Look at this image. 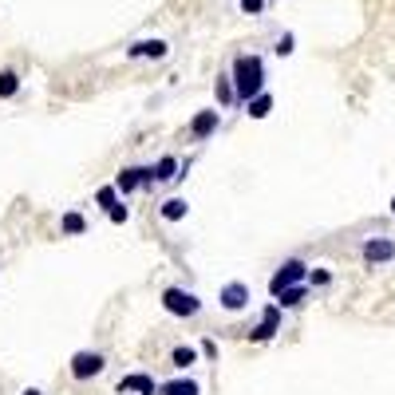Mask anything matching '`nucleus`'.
I'll list each match as a JSON object with an SVG mask.
<instances>
[{
	"mask_svg": "<svg viewBox=\"0 0 395 395\" xmlns=\"http://www.w3.org/2000/svg\"><path fill=\"white\" fill-rule=\"evenodd\" d=\"M103 368H107V356L103 352H91V348H83V352H76L71 356V379H95V376H103Z\"/></svg>",
	"mask_w": 395,
	"mask_h": 395,
	"instance_id": "obj_5",
	"label": "nucleus"
},
{
	"mask_svg": "<svg viewBox=\"0 0 395 395\" xmlns=\"http://www.w3.org/2000/svg\"><path fill=\"white\" fill-rule=\"evenodd\" d=\"M158 395H202V387L190 376H174V379H163V384H158Z\"/></svg>",
	"mask_w": 395,
	"mask_h": 395,
	"instance_id": "obj_13",
	"label": "nucleus"
},
{
	"mask_svg": "<svg viewBox=\"0 0 395 395\" xmlns=\"http://www.w3.org/2000/svg\"><path fill=\"white\" fill-rule=\"evenodd\" d=\"M391 214H395V198H391Z\"/></svg>",
	"mask_w": 395,
	"mask_h": 395,
	"instance_id": "obj_28",
	"label": "nucleus"
},
{
	"mask_svg": "<svg viewBox=\"0 0 395 395\" xmlns=\"http://www.w3.org/2000/svg\"><path fill=\"white\" fill-rule=\"evenodd\" d=\"M163 309L170 312V317L186 320V317H198V312H202V301H198V292L170 284V289H163Z\"/></svg>",
	"mask_w": 395,
	"mask_h": 395,
	"instance_id": "obj_2",
	"label": "nucleus"
},
{
	"mask_svg": "<svg viewBox=\"0 0 395 395\" xmlns=\"http://www.w3.org/2000/svg\"><path fill=\"white\" fill-rule=\"evenodd\" d=\"M241 12H245V16H257V12H265V0H241Z\"/></svg>",
	"mask_w": 395,
	"mask_h": 395,
	"instance_id": "obj_25",
	"label": "nucleus"
},
{
	"mask_svg": "<svg viewBox=\"0 0 395 395\" xmlns=\"http://www.w3.org/2000/svg\"><path fill=\"white\" fill-rule=\"evenodd\" d=\"M360 257L368 269H379L387 265V261H395V237H387V233H376V237H368L360 245Z\"/></svg>",
	"mask_w": 395,
	"mask_h": 395,
	"instance_id": "obj_4",
	"label": "nucleus"
},
{
	"mask_svg": "<svg viewBox=\"0 0 395 395\" xmlns=\"http://www.w3.org/2000/svg\"><path fill=\"white\" fill-rule=\"evenodd\" d=\"M178 170H182V158L163 155L155 166H146V186H155V182H178Z\"/></svg>",
	"mask_w": 395,
	"mask_h": 395,
	"instance_id": "obj_11",
	"label": "nucleus"
},
{
	"mask_svg": "<svg viewBox=\"0 0 395 395\" xmlns=\"http://www.w3.org/2000/svg\"><path fill=\"white\" fill-rule=\"evenodd\" d=\"M304 281H309V289H324V284H332V273L328 269H309Z\"/></svg>",
	"mask_w": 395,
	"mask_h": 395,
	"instance_id": "obj_22",
	"label": "nucleus"
},
{
	"mask_svg": "<svg viewBox=\"0 0 395 395\" xmlns=\"http://www.w3.org/2000/svg\"><path fill=\"white\" fill-rule=\"evenodd\" d=\"M292 43H297V40H292V32H284L281 40H277V48H273V52H277V56H292Z\"/></svg>",
	"mask_w": 395,
	"mask_h": 395,
	"instance_id": "obj_24",
	"label": "nucleus"
},
{
	"mask_svg": "<svg viewBox=\"0 0 395 395\" xmlns=\"http://www.w3.org/2000/svg\"><path fill=\"white\" fill-rule=\"evenodd\" d=\"M115 202H123L119 194H115V186H99L95 190V206H103V210H111Z\"/></svg>",
	"mask_w": 395,
	"mask_h": 395,
	"instance_id": "obj_21",
	"label": "nucleus"
},
{
	"mask_svg": "<svg viewBox=\"0 0 395 395\" xmlns=\"http://www.w3.org/2000/svg\"><path fill=\"white\" fill-rule=\"evenodd\" d=\"M119 395H158V379L146 376V371H127V376L115 384Z\"/></svg>",
	"mask_w": 395,
	"mask_h": 395,
	"instance_id": "obj_9",
	"label": "nucleus"
},
{
	"mask_svg": "<svg viewBox=\"0 0 395 395\" xmlns=\"http://www.w3.org/2000/svg\"><path fill=\"white\" fill-rule=\"evenodd\" d=\"M230 79H233V95H237V103L245 107L253 99V95L265 91V60L261 56H237L230 68Z\"/></svg>",
	"mask_w": 395,
	"mask_h": 395,
	"instance_id": "obj_1",
	"label": "nucleus"
},
{
	"mask_svg": "<svg viewBox=\"0 0 395 395\" xmlns=\"http://www.w3.org/2000/svg\"><path fill=\"white\" fill-rule=\"evenodd\" d=\"M198 356H202V352H198L194 344H178V348L170 352V364H174L178 371H190V368L198 364Z\"/></svg>",
	"mask_w": 395,
	"mask_h": 395,
	"instance_id": "obj_17",
	"label": "nucleus"
},
{
	"mask_svg": "<svg viewBox=\"0 0 395 395\" xmlns=\"http://www.w3.org/2000/svg\"><path fill=\"white\" fill-rule=\"evenodd\" d=\"M198 352L206 356V360H217V344L214 340H202V348H198Z\"/></svg>",
	"mask_w": 395,
	"mask_h": 395,
	"instance_id": "obj_26",
	"label": "nucleus"
},
{
	"mask_svg": "<svg viewBox=\"0 0 395 395\" xmlns=\"http://www.w3.org/2000/svg\"><path fill=\"white\" fill-rule=\"evenodd\" d=\"M158 214H163L166 222H182V217L190 214V202L186 198H166L163 206H158Z\"/></svg>",
	"mask_w": 395,
	"mask_h": 395,
	"instance_id": "obj_18",
	"label": "nucleus"
},
{
	"mask_svg": "<svg viewBox=\"0 0 395 395\" xmlns=\"http://www.w3.org/2000/svg\"><path fill=\"white\" fill-rule=\"evenodd\" d=\"M273 95L269 91H261V95H253L250 103H245V115H250V119H269V115H273Z\"/></svg>",
	"mask_w": 395,
	"mask_h": 395,
	"instance_id": "obj_16",
	"label": "nucleus"
},
{
	"mask_svg": "<svg viewBox=\"0 0 395 395\" xmlns=\"http://www.w3.org/2000/svg\"><path fill=\"white\" fill-rule=\"evenodd\" d=\"M20 91V76L16 71H0V99H12Z\"/></svg>",
	"mask_w": 395,
	"mask_h": 395,
	"instance_id": "obj_20",
	"label": "nucleus"
},
{
	"mask_svg": "<svg viewBox=\"0 0 395 395\" xmlns=\"http://www.w3.org/2000/svg\"><path fill=\"white\" fill-rule=\"evenodd\" d=\"M111 186H115V194H119V198H130L135 190L146 186V166H123V170L115 174Z\"/></svg>",
	"mask_w": 395,
	"mask_h": 395,
	"instance_id": "obj_10",
	"label": "nucleus"
},
{
	"mask_svg": "<svg viewBox=\"0 0 395 395\" xmlns=\"http://www.w3.org/2000/svg\"><path fill=\"white\" fill-rule=\"evenodd\" d=\"M20 395H43V391H40V387H24Z\"/></svg>",
	"mask_w": 395,
	"mask_h": 395,
	"instance_id": "obj_27",
	"label": "nucleus"
},
{
	"mask_svg": "<svg viewBox=\"0 0 395 395\" xmlns=\"http://www.w3.org/2000/svg\"><path fill=\"white\" fill-rule=\"evenodd\" d=\"M217 127H222V111H217V107H206V111H198L194 119H190V138H194V143H206V138H214Z\"/></svg>",
	"mask_w": 395,
	"mask_h": 395,
	"instance_id": "obj_8",
	"label": "nucleus"
},
{
	"mask_svg": "<svg viewBox=\"0 0 395 395\" xmlns=\"http://www.w3.org/2000/svg\"><path fill=\"white\" fill-rule=\"evenodd\" d=\"M304 301H309V284H292V289H284V292H281V297H277L273 304L284 312V309H301Z\"/></svg>",
	"mask_w": 395,
	"mask_h": 395,
	"instance_id": "obj_14",
	"label": "nucleus"
},
{
	"mask_svg": "<svg viewBox=\"0 0 395 395\" xmlns=\"http://www.w3.org/2000/svg\"><path fill=\"white\" fill-rule=\"evenodd\" d=\"M214 95H217V103H222V111H225V107H237V95H233V79H230V71H225V76H217Z\"/></svg>",
	"mask_w": 395,
	"mask_h": 395,
	"instance_id": "obj_19",
	"label": "nucleus"
},
{
	"mask_svg": "<svg viewBox=\"0 0 395 395\" xmlns=\"http://www.w3.org/2000/svg\"><path fill=\"white\" fill-rule=\"evenodd\" d=\"M60 233H63V237H83V233H87V217L79 214V210H68V214L60 217Z\"/></svg>",
	"mask_w": 395,
	"mask_h": 395,
	"instance_id": "obj_15",
	"label": "nucleus"
},
{
	"mask_svg": "<svg viewBox=\"0 0 395 395\" xmlns=\"http://www.w3.org/2000/svg\"><path fill=\"white\" fill-rule=\"evenodd\" d=\"M217 304H222L225 312H245V304H250V284L245 281H230L217 289Z\"/></svg>",
	"mask_w": 395,
	"mask_h": 395,
	"instance_id": "obj_7",
	"label": "nucleus"
},
{
	"mask_svg": "<svg viewBox=\"0 0 395 395\" xmlns=\"http://www.w3.org/2000/svg\"><path fill=\"white\" fill-rule=\"evenodd\" d=\"M127 56L130 60H166V56H170V43L166 40H138L127 48Z\"/></svg>",
	"mask_w": 395,
	"mask_h": 395,
	"instance_id": "obj_12",
	"label": "nucleus"
},
{
	"mask_svg": "<svg viewBox=\"0 0 395 395\" xmlns=\"http://www.w3.org/2000/svg\"><path fill=\"white\" fill-rule=\"evenodd\" d=\"M281 317H284V312L277 309V304H265V309H261V320L250 328V340H257V344H269L277 332H281Z\"/></svg>",
	"mask_w": 395,
	"mask_h": 395,
	"instance_id": "obj_6",
	"label": "nucleus"
},
{
	"mask_svg": "<svg viewBox=\"0 0 395 395\" xmlns=\"http://www.w3.org/2000/svg\"><path fill=\"white\" fill-rule=\"evenodd\" d=\"M304 277H309V265H304L301 257H289V261H281V265H277L273 277H269V292H273V297H281L284 289L301 284Z\"/></svg>",
	"mask_w": 395,
	"mask_h": 395,
	"instance_id": "obj_3",
	"label": "nucleus"
},
{
	"mask_svg": "<svg viewBox=\"0 0 395 395\" xmlns=\"http://www.w3.org/2000/svg\"><path fill=\"white\" fill-rule=\"evenodd\" d=\"M107 217H111V225H127V217H130V206H127V202H115V206L107 210Z\"/></svg>",
	"mask_w": 395,
	"mask_h": 395,
	"instance_id": "obj_23",
	"label": "nucleus"
}]
</instances>
